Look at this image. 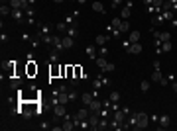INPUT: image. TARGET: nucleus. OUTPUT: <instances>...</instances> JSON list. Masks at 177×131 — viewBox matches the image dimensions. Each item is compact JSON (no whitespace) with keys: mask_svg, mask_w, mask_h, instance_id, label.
Wrapping results in <instances>:
<instances>
[{"mask_svg":"<svg viewBox=\"0 0 177 131\" xmlns=\"http://www.w3.org/2000/svg\"><path fill=\"white\" fill-rule=\"evenodd\" d=\"M148 123H150V118H148L144 112L136 114V125H134V129H146Z\"/></svg>","mask_w":177,"mask_h":131,"instance_id":"f257e3e1","label":"nucleus"},{"mask_svg":"<svg viewBox=\"0 0 177 131\" xmlns=\"http://www.w3.org/2000/svg\"><path fill=\"white\" fill-rule=\"evenodd\" d=\"M152 80H153V82H159L161 86H167L169 78H167V76H164V72H161L159 69H153V72H152Z\"/></svg>","mask_w":177,"mask_h":131,"instance_id":"f03ea898","label":"nucleus"},{"mask_svg":"<svg viewBox=\"0 0 177 131\" xmlns=\"http://www.w3.org/2000/svg\"><path fill=\"white\" fill-rule=\"evenodd\" d=\"M38 65H35L34 61H28L26 63V76L28 78H34V76H38Z\"/></svg>","mask_w":177,"mask_h":131,"instance_id":"7ed1b4c3","label":"nucleus"},{"mask_svg":"<svg viewBox=\"0 0 177 131\" xmlns=\"http://www.w3.org/2000/svg\"><path fill=\"white\" fill-rule=\"evenodd\" d=\"M126 51L132 53V55H140V53H142V43H140V41H136V43L126 41Z\"/></svg>","mask_w":177,"mask_h":131,"instance_id":"20e7f679","label":"nucleus"},{"mask_svg":"<svg viewBox=\"0 0 177 131\" xmlns=\"http://www.w3.org/2000/svg\"><path fill=\"white\" fill-rule=\"evenodd\" d=\"M79 78H83V67H81V65H73V78H71V82L77 84Z\"/></svg>","mask_w":177,"mask_h":131,"instance_id":"39448f33","label":"nucleus"},{"mask_svg":"<svg viewBox=\"0 0 177 131\" xmlns=\"http://www.w3.org/2000/svg\"><path fill=\"white\" fill-rule=\"evenodd\" d=\"M65 76V67H57V63H53V67L49 69V76L51 78H55V76Z\"/></svg>","mask_w":177,"mask_h":131,"instance_id":"423d86ee","label":"nucleus"},{"mask_svg":"<svg viewBox=\"0 0 177 131\" xmlns=\"http://www.w3.org/2000/svg\"><path fill=\"white\" fill-rule=\"evenodd\" d=\"M10 86H12L14 90H20L22 86H24V78H20V75L12 76V80H10Z\"/></svg>","mask_w":177,"mask_h":131,"instance_id":"0eeeda50","label":"nucleus"},{"mask_svg":"<svg viewBox=\"0 0 177 131\" xmlns=\"http://www.w3.org/2000/svg\"><path fill=\"white\" fill-rule=\"evenodd\" d=\"M100 108H102V102H100L99 98H94L91 104H88V110H91L93 114H99V112H100Z\"/></svg>","mask_w":177,"mask_h":131,"instance_id":"6e6552de","label":"nucleus"},{"mask_svg":"<svg viewBox=\"0 0 177 131\" xmlns=\"http://www.w3.org/2000/svg\"><path fill=\"white\" fill-rule=\"evenodd\" d=\"M158 123H159V127H169V123H171V118H169L167 114H161L159 118H158Z\"/></svg>","mask_w":177,"mask_h":131,"instance_id":"1a4fd4ad","label":"nucleus"},{"mask_svg":"<svg viewBox=\"0 0 177 131\" xmlns=\"http://www.w3.org/2000/svg\"><path fill=\"white\" fill-rule=\"evenodd\" d=\"M51 45H53L55 51H63V49H65V47H63V39L57 37V35H53V37H51Z\"/></svg>","mask_w":177,"mask_h":131,"instance_id":"9d476101","label":"nucleus"},{"mask_svg":"<svg viewBox=\"0 0 177 131\" xmlns=\"http://www.w3.org/2000/svg\"><path fill=\"white\" fill-rule=\"evenodd\" d=\"M4 69L8 70L10 78H12V76H16V72H14V70H16V61H6V63H4Z\"/></svg>","mask_w":177,"mask_h":131,"instance_id":"9b49d317","label":"nucleus"},{"mask_svg":"<svg viewBox=\"0 0 177 131\" xmlns=\"http://www.w3.org/2000/svg\"><path fill=\"white\" fill-rule=\"evenodd\" d=\"M93 100H94V94L93 92H83V94H81V102H83L87 108H88V104H91Z\"/></svg>","mask_w":177,"mask_h":131,"instance_id":"f8f14e48","label":"nucleus"},{"mask_svg":"<svg viewBox=\"0 0 177 131\" xmlns=\"http://www.w3.org/2000/svg\"><path fill=\"white\" fill-rule=\"evenodd\" d=\"M53 112H55V118H65V115H67V112H65V104H55Z\"/></svg>","mask_w":177,"mask_h":131,"instance_id":"ddd939ff","label":"nucleus"},{"mask_svg":"<svg viewBox=\"0 0 177 131\" xmlns=\"http://www.w3.org/2000/svg\"><path fill=\"white\" fill-rule=\"evenodd\" d=\"M88 125H91V129H99V114H93V115H88Z\"/></svg>","mask_w":177,"mask_h":131,"instance_id":"4468645a","label":"nucleus"},{"mask_svg":"<svg viewBox=\"0 0 177 131\" xmlns=\"http://www.w3.org/2000/svg\"><path fill=\"white\" fill-rule=\"evenodd\" d=\"M94 61H97V65H99V69H100L102 72H105V69H106V65H108V61H106V59H105V57H102V55H100V57H97V59H94Z\"/></svg>","mask_w":177,"mask_h":131,"instance_id":"2eb2a0df","label":"nucleus"},{"mask_svg":"<svg viewBox=\"0 0 177 131\" xmlns=\"http://www.w3.org/2000/svg\"><path fill=\"white\" fill-rule=\"evenodd\" d=\"M130 10H132V2H128V6H124V8H122V12H120V18H122V20L130 18Z\"/></svg>","mask_w":177,"mask_h":131,"instance_id":"dca6fc26","label":"nucleus"},{"mask_svg":"<svg viewBox=\"0 0 177 131\" xmlns=\"http://www.w3.org/2000/svg\"><path fill=\"white\" fill-rule=\"evenodd\" d=\"M73 45H75L73 37H71V35H65V37H63V47H65V49H71Z\"/></svg>","mask_w":177,"mask_h":131,"instance_id":"f3484780","label":"nucleus"},{"mask_svg":"<svg viewBox=\"0 0 177 131\" xmlns=\"http://www.w3.org/2000/svg\"><path fill=\"white\" fill-rule=\"evenodd\" d=\"M128 41H130V43L140 41V32H130V33H128Z\"/></svg>","mask_w":177,"mask_h":131,"instance_id":"a211bd4d","label":"nucleus"},{"mask_svg":"<svg viewBox=\"0 0 177 131\" xmlns=\"http://www.w3.org/2000/svg\"><path fill=\"white\" fill-rule=\"evenodd\" d=\"M12 18H14V20H22V18H24V10H22V8L12 10Z\"/></svg>","mask_w":177,"mask_h":131,"instance_id":"6ab92c4d","label":"nucleus"},{"mask_svg":"<svg viewBox=\"0 0 177 131\" xmlns=\"http://www.w3.org/2000/svg\"><path fill=\"white\" fill-rule=\"evenodd\" d=\"M106 41H108V35H106V33H100V35H97V45H105Z\"/></svg>","mask_w":177,"mask_h":131,"instance_id":"aec40b11","label":"nucleus"},{"mask_svg":"<svg viewBox=\"0 0 177 131\" xmlns=\"http://www.w3.org/2000/svg\"><path fill=\"white\" fill-rule=\"evenodd\" d=\"M93 10L99 14H105V6H102V2H93Z\"/></svg>","mask_w":177,"mask_h":131,"instance_id":"412c9836","label":"nucleus"},{"mask_svg":"<svg viewBox=\"0 0 177 131\" xmlns=\"http://www.w3.org/2000/svg\"><path fill=\"white\" fill-rule=\"evenodd\" d=\"M87 55L91 57V59H97V47H93V45H88L87 47Z\"/></svg>","mask_w":177,"mask_h":131,"instance_id":"4be33fe9","label":"nucleus"},{"mask_svg":"<svg viewBox=\"0 0 177 131\" xmlns=\"http://www.w3.org/2000/svg\"><path fill=\"white\" fill-rule=\"evenodd\" d=\"M0 14H2V16H12V8H8L6 4H2V6H0Z\"/></svg>","mask_w":177,"mask_h":131,"instance_id":"5701e85b","label":"nucleus"},{"mask_svg":"<svg viewBox=\"0 0 177 131\" xmlns=\"http://www.w3.org/2000/svg\"><path fill=\"white\" fill-rule=\"evenodd\" d=\"M161 51H165V53H169V51H171L173 49V45H171V41H164V43H161V47H159Z\"/></svg>","mask_w":177,"mask_h":131,"instance_id":"b1692460","label":"nucleus"},{"mask_svg":"<svg viewBox=\"0 0 177 131\" xmlns=\"http://www.w3.org/2000/svg\"><path fill=\"white\" fill-rule=\"evenodd\" d=\"M120 32L122 33H130V24L126 20H122V24H120Z\"/></svg>","mask_w":177,"mask_h":131,"instance_id":"393cba45","label":"nucleus"},{"mask_svg":"<svg viewBox=\"0 0 177 131\" xmlns=\"http://www.w3.org/2000/svg\"><path fill=\"white\" fill-rule=\"evenodd\" d=\"M120 24H122V18H114L110 22V27H116V30H120Z\"/></svg>","mask_w":177,"mask_h":131,"instance_id":"a878e982","label":"nucleus"},{"mask_svg":"<svg viewBox=\"0 0 177 131\" xmlns=\"http://www.w3.org/2000/svg\"><path fill=\"white\" fill-rule=\"evenodd\" d=\"M65 76L73 78V65H67V67H65Z\"/></svg>","mask_w":177,"mask_h":131,"instance_id":"bb28decb","label":"nucleus"},{"mask_svg":"<svg viewBox=\"0 0 177 131\" xmlns=\"http://www.w3.org/2000/svg\"><path fill=\"white\" fill-rule=\"evenodd\" d=\"M67 35L75 37V35H77V27H75V26H69V27H67Z\"/></svg>","mask_w":177,"mask_h":131,"instance_id":"cd10ccee","label":"nucleus"},{"mask_svg":"<svg viewBox=\"0 0 177 131\" xmlns=\"http://www.w3.org/2000/svg\"><path fill=\"white\" fill-rule=\"evenodd\" d=\"M108 100H110V102H118V100H120V94H118V92H110Z\"/></svg>","mask_w":177,"mask_h":131,"instance_id":"c85d7f7f","label":"nucleus"},{"mask_svg":"<svg viewBox=\"0 0 177 131\" xmlns=\"http://www.w3.org/2000/svg\"><path fill=\"white\" fill-rule=\"evenodd\" d=\"M10 8H12V10L22 8V6H20V0H10Z\"/></svg>","mask_w":177,"mask_h":131,"instance_id":"c756f323","label":"nucleus"},{"mask_svg":"<svg viewBox=\"0 0 177 131\" xmlns=\"http://www.w3.org/2000/svg\"><path fill=\"white\" fill-rule=\"evenodd\" d=\"M106 127H110L108 121H106V119H100V121H99V129H106Z\"/></svg>","mask_w":177,"mask_h":131,"instance_id":"7c9ffc66","label":"nucleus"},{"mask_svg":"<svg viewBox=\"0 0 177 131\" xmlns=\"http://www.w3.org/2000/svg\"><path fill=\"white\" fill-rule=\"evenodd\" d=\"M77 98H79V92L71 90V92H69V100H77Z\"/></svg>","mask_w":177,"mask_h":131,"instance_id":"2f4dec72","label":"nucleus"},{"mask_svg":"<svg viewBox=\"0 0 177 131\" xmlns=\"http://www.w3.org/2000/svg\"><path fill=\"white\" fill-rule=\"evenodd\" d=\"M57 30H59V32H65V30H67V24H65V22H61V24H57Z\"/></svg>","mask_w":177,"mask_h":131,"instance_id":"473e14b6","label":"nucleus"},{"mask_svg":"<svg viewBox=\"0 0 177 131\" xmlns=\"http://www.w3.org/2000/svg\"><path fill=\"white\" fill-rule=\"evenodd\" d=\"M140 88H142L144 92H146V90H150V82H146V80H144L142 84H140Z\"/></svg>","mask_w":177,"mask_h":131,"instance_id":"72a5a7b5","label":"nucleus"},{"mask_svg":"<svg viewBox=\"0 0 177 131\" xmlns=\"http://www.w3.org/2000/svg\"><path fill=\"white\" fill-rule=\"evenodd\" d=\"M112 70H114V63H108L106 69H105V72H112Z\"/></svg>","mask_w":177,"mask_h":131,"instance_id":"f704fd0d","label":"nucleus"},{"mask_svg":"<svg viewBox=\"0 0 177 131\" xmlns=\"http://www.w3.org/2000/svg\"><path fill=\"white\" fill-rule=\"evenodd\" d=\"M57 53L59 51H53V53H51V63H57Z\"/></svg>","mask_w":177,"mask_h":131,"instance_id":"c9c22d12","label":"nucleus"},{"mask_svg":"<svg viewBox=\"0 0 177 131\" xmlns=\"http://www.w3.org/2000/svg\"><path fill=\"white\" fill-rule=\"evenodd\" d=\"M120 2H122V0H112V8H118V6H120Z\"/></svg>","mask_w":177,"mask_h":131,"instance_id":"e433bc0d","label":"nucleus"},{"mask_svg":"<svg viewBox=\"0 0 177 131\" xmlns=\"http://www.w3.org/2000/svg\"><path fill=\"white\" fill-rule=\"evenodd\" d=\"M173 92H175V94H177V82H175V84H173Z\"/></svg>","mask_w":177,"mask_h":131,"instance_id":"4c0bfd02","label":"nucleus"},{"mask_svg":"<svg viewBox=\"0 0 177 131\" xmlns=\"http://www.w3.org/2000/svg\"><path fill=\"white\" fill-rule=\"evenodd\" d=\"M77 2H79V4H85V2H87V0H77Z\"/></svg>","mask_w":177,"mask_h":131,"instance_id":"58836bf2","label":"nucleus"},{"mask_svg":"<svg viewBox=\"0 0 177 131\" xmlns=\"http://www.w3.org/2000/svg\"><path fill=\"white\" fill-rule=\"evenodd\" d=\"M53 2H55V4H61V2H63V0H53Z\"/></svg>","mask_w":177,"mask_h":131,"instance_id":"ea45409f","label":"nucleus"},{"mask_svg":"<svg viewBox=\"0 0 177 131\" xmlns=\"http://www.w3.org/2000/svg\"><path fill=\"white\" fill-rule=\"evenodd\" d=\"M144 4H152V0H144Z\"/></svg>","mask_w":177,"mask_h":131,"instance_id":"a19ab883","label":"nucleus"},{"mask_svg":"<svg viewBox=\"0 0 177 131\" xmlns=\"http://www.w3.org/2000/svg\"><path fill=\"white\" fill-rule=\"evenodd\" d=\"M130 2H132V0H130Z\"/></svg>","mask_w":177,"mask_h":131,"instance_id":"79ce46f5","label":"nucleus"}]
</instances>
